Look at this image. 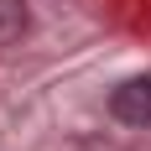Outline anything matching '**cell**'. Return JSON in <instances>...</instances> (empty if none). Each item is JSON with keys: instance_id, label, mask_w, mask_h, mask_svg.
I'll return each mask as SVG.
<instances>
[{"instance_id": "6da1fadb", "label": "cell", "mask_w": 151, "mask_h": 151, "mask_svg": "<svg viewBox=\"0 0 151 151\" xmlns=\"http://www.w3.org/2000/svg\"><path fill=\"white\" fill-rule=\"evenodd\" d=\"M109 115L120 125H151V73H136L120 89H109Z\"/></svg>"}, {"instance_id": "7a4b0ae2", "label": "cell", "mask_w": 151, "mask_h": 151, "mask_svg": "<svg viewBox=\"0 0 151 151\" xmlns=\"http://www.w3.org/2000/svg\"><path fill=\"white\" fill-rule=\"evenodd\" d=\"M26 26H31V5L26 0H0V47L21 42Z\"/></svg>"}]
</instances>
